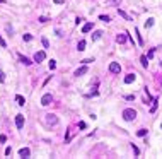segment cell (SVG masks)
<instances>
[{
	"label": "cell",
	"instance_id": "1",
	"mask_svg": "<svg viewBox=\"0 0 162 159\" xmlns=\"http://www.w3.org/2000/svg\"><path fill=\"white\" fill-rule=\"evenodd\" d=\"M123 118L126 120V121H133V120L137 118V111H135L133 108H126L123 111Z\"/></svg>",
	"mask_w": 162,
	"mask_h": 159
},
{
	"label": "cell",
	"instance_id": "2",
	"mask_svg": "<svg viewBox=\"0 0 162 159\" xmlns=\"http://www.w3.org/2000/svg\"><path fill=\"white\" fill-rule=\"evenodd\" d=\"M119 70H121V65L118 62H111L109 63V72H113V74H119Z\"/></svg>",
	"mask_w": 162,
	"mask_h": 159
},
{
	"label": "cell",
	"instance_id": "3",
	"mask_svg": "<svg viewBox=\"0 0 162 159\" xmlns=\"http://www.w3.org/2000/svg\"><path fill=\"white\" fill-rule=\"evenodd\" d=\"M46 58V53L45 51H36V53H34V62H43V60H45Z\"/></svg>",
	"mask_w": 162,
	"mask_h": 159
},
{
	"label": "cell",
	"instance_id": "4",
	"mask_svg": "<svg viewBox=\"0 0 162 159\" xmlns=\"http://www.w3.org/2000/svg\"><path fill=\"white\" fill-rule=\"evenodd\" d=\"M46 123H50V125H55L58 123V118H56V115H46Z\"/></svg>",
	"mask_w": 162,
	"mask_h": 159
},
{
	"label": "cell",
	"instance_id": "5",
	"mask_svg": "<svg viewBox=\"0 0 162 159\" xmlns=\"http://www.w3.org/2000/svg\"><path fill=\"white\" fill-rule=\"evenodd\" d=\"M16 125H17V128L24 127V115H17L16 116Z\"/></svg>",
	"mask_w": 162,
	"mask_h": 159
},
{
	"label": "cell",
	"instance_id": "6",
	"mask_svg": "<svg viewBox=\"0 0 162 159\" xmlns=\"http://www.w3.org/2000/svg\"><path fill=\"white\" fill-rule=\"evenodd\" d=\"M51 99H53L51 94H45V96L41 97V104H43V106H48V104L51 103Z\"/></svg>",
	"mask_w": 162,
	"mask_h": 159
},
{
	"label": "cell",
	"instance_id": "7",
	"mask_svg": "<svg viewBox=\"0 0 162 159\" xmlns=\"http://www.w3.org/2000/svg\"><path fill=\"white\" fill-rule=\"evenodd\" d=\"M87 72H89V68L85 67V63H84V67H80V68H77V70H75V75H77V77H80V75L87 74Z\"/></svg>",
	"mask_w": 162,
	"mask_h": 159
},
{
	"label": "cell",
	"instance_id": "8",
	"mask_svg": "<svg viewBox=\"0 0 162 159\" xmlns=\"http://www.w3.org/2000/svg\"><path fill=\"white\" fill-rule=\"evenodd\" d=\"M19 156H21V157H29V156H31V151H29L28 147H22L19 151Z\"/></svg>",
	"mask_w": 162,
	"mask_h": 159
},
{
	"label": "cell",
	"instance_id": "9",
	"mask_svg": "<svg viewBox=\"0 0 162 159\" xmlns=\"http://www.w3.org/2000/svg\"><path fill=\"white\" fill-rule=\"evenodd\" d=\"M92 28H94V22H87L84 24V28H82V33H89V31H92Z\"/></svg>",
	"mask_w": 162,
	"mask_h": 159
},
{
	"label": "cell",
	"instance_id": "10",
	"mask_svg": "<svg viewBox=\"0 0 162 159\" xmlns=\"http://www.w3.org/2000/svg\"><path fill=\"white\" fill-rule=\"evenodd\" d=\"M135 79H137V75H135V74H128L126 77H125V84H131Z\"/></svg>",
	"mask_w": 162,
	"mask_h": 159
},
{
	"label": "cell",
	"instance_id": "11",
	"mask_svg": "<svg viewBox=\"0 0 162 159\" xmlns=\"http://www.w3.org/2000/svg\"><path fill=\"white\" fill-rule=\"evenodd\" d=\"M126 40H128V36H126V34H118V36H116V41L119 43V45H123Z\"/></svg>",
	"mask_w": 162,
	"mask_h": 159
},
{
	"label": "cell",
	"instance_id": "12",
	"mask_svg": "<svg viewBox=\"0 0 162 159\" xmlns=\"http://www.w3.org/2000/svg\"><path fill=\"white\" fill-rule=\"evenodd\" d=\"M19 60H21V63H24V65H31V63H33L28 57H24V55H19Z\"/></svg>",
	"mask_w": 162,
	"mask_h": 159
},
{
	"label": "cell",
	"instance_id": "13",
	"mask_svg": "<svg viewBox=\"0 0 162 159\" xmlns=\"http://www.w3.org/2000/svg\"><path fill=\"white\" fill-rule=\"evenodd\" d=\"M140 62H142L143 67H147V65H148V57H147V55H142V57H140Z\"/></svg>",
	"mask_w": 162,
	"mask_h": 159
},
{
	"label": "cell",
	"instance_id": "14",
	"mask_svg": "<svg viewBox=\"0 0 162 159\" xmlns=\"http://www.w3.org/2000/svg\"><path fill=\"white\" fill-rule=\"evenodd\" d=\"M118 14H119V16L123 17V19H126V21H133V19H131V17H130V16H128V14H126L125 10H118Z\"/></svg>",
	"mask_w": 162,
	"mask_h": 159
},
{
	"label": "cell",
	"instance_id": "15",
	"mask_svg": "<svg viewBox=\"0 0 162 159\" xmlns=\"http://www.w3.org/2000/svg\"><path fill=\"white\" fill-rule=\"evenodd\" d=\"M101 36H102V31H94V33H92V41L99 40Z\"/></svg>",
	"mask_w": 162,
	"mask_h": 159
},
{
	"label": "cell",
	"instance_id": "16",
	"mask_svg": "<svg viewBox=\"0 0 162 159\" xmlns=\"http://www.w3.org/2000/svg\"><path fill=\"white\" fill-rule=\"evenodd\" d=\"M152 103H154V104H152V108H150V113H155V109H157V103H159V99H157V97H154V99H152Z\"/></svg>",
	"mask_w": 162,
	"mask_h": 159
},
{
	"label": "cell",
	"instance_id": "17",
	"mask_svg": "<svg viewBox=\"0 0 162 159\" xmlns=\"http://www.w3.org/2000/svg\"><path fill=\"white\" fill-rule=\"evenodd\" d=\"M77 50H78V51H84V50H85V41H84V40H82V41H78Z\"/></svg>",
	"mask_w": 162,
	"mask_h": 159
},
{
	"label": "cell",
	"instance_id": "18",
	"mask_svg": "<svg viewBox=\"0 0 162 159\" xmlns=\"http://www.w3.org/2000/svg\"><path fill=\"white\" fill-rule=\"evenodd\" d=\"M16 101H17V104H21V106H24V103H26V99H24L22 96H19V94H17V96H16Z\"/></svg>",
	"mask_w": 162,
	"mask_h": 159
},
{
	"label": "cell",
	"instance_id": "19",
	"mask_svg": "<svg viewBox=\"0 0 162 159\" xmlns=\"http://www.w3.org/2000/svg\"><path fill=\"white\" fill-rule=\"evenodd\" d=\"M137 135L138 137H145L147 135V128H140V130L137 132Z\"/></svg>",
	"mask_w": 162,
	"mask_h": 159
},
{
	"label": "cell",
	"instance_id": "20",
	"mask_svg": "<svg viewBox=\"0 0 162 159\" xmlns=\"http://www.w3.org/2000/svg\"><path fill=\"white\" fill-rule=\"evenodd\" d=\"M145 26H147V28H152V26H154V19H152V17L145 21Z\"/></svg>",
	"mask_w": 162,
	"mask_h": 159
},
{
	"label": "cell",
	"instance_id": "21",
	"mask_svg": "<svg viewBox=\"0 0 162 159\" xmlns=\"http://www.w3.org/2000/svg\"><path fill=\"white\" fill-rule=\"evenodd\" d=\"M99 19L102 21V22H109V21H111V17H109V16H101Z\"/></svg>",
	"mask_w": 162,
	"mask_h": 159
},
{
	"label": "cell",
	"instance_id": "22",
	"mask_svg": "<svg viewBox=\"0 0 162 159\" xmlns=\"http://www.w3.org/2000/svg\"><path fill=\"white\" fill-rule=\"evenodd\" d=\"M135 33L138 34V29H135ZM138 43H140V46H143V38H142V34H138Z\"/></svg>",
	"mask_w": 162,
	"mask_h": 159
},
{
	"label": "cell",
	"instance_id": "23",
	"mask_svg": "<svg viewBox=\"0 0 162 159\" xmlns=\"http://www.w3.org/2000/svg\"><path fill=\"white\" fill-rule=\"evenodd\" d=\"M41 43H43V46H45V48H50V41L46 40V38H43V40H41Z\"/></svg>",
	"mask_w": 162,
	"mask_h": 159
},
{
	"label": "cell",
	"instance_id": "24",
	"mask_svg": "<svg viewBox=\"0 0 162 159\" xmlns=\"http://www.w3.org/2000/svg\"><path fill=\"white\" fill-rule=\"evenodd\" d=\"M38 21H39V22H41V24H45V22H48L50 19H48V17H45V16H43V17H39Z\"/></svg>",
	"mask_w": 162,
	"mask_h": 159
},
{
	"label": "cell",
	"instance_id": "25",
	"mask_svg": "<svg viewBox=\"0 0 162 159\" xmlns=\"http://www.w3.org/2000/svg\"><path fill=\"white\" fill-rule=\"evenodd\" d=\"M55 68H56V62H55V60H51V62H50V70H55Z\"/></svg>",
	"mask_w": 162,
	"mask_h": 159
},
{
	"label": "cell",
	"instance_id": "26",
	"mask_svg": "<svg viewBox=\"0 0 162 159\" xmlns=\"http://www.w3.org/2000/svg\"><path fill=\"white\" fill-rule=\"evenodd\" d=\"M154 55H155V50H154V48H152V50L148 51V53H147V57H148V60H150V58L154 57Z\"/></svg>",
	"mask_w": 162,
	"mask_h": 159
},
{
	"label": "cell",
	"instance_id": "27",
	"mask_svg": "<svg viewBox=\"0 0 162 159\" xmlns=\"http://www.w3.org/2000/svg\"><path fill=\"white\" fill-rule=\"evenodd\" d=\"M0 46H2V48H7V43H5V40H4L2 36H0Z\"/></svg>",
	"mask_w": 162,
	"mask_h": 159
},
{
	"label": "cell",
	"instance_id": "28",
	"mask_svg": "<svg viewBox=\"0 0 162 159\" xmlns=\"http://www.w3.org/2000/svg\"><path fill=\"white\" fill-rule=\"evenodd\" d=\"M125 99H126V101H133V99H135V94H128V96H125Z\"/></svg>",
	"mask_w": 162,
	"mask_h": 159
},
{
	"label": "cell",
	"instance_id": "29",
	"mask_svg": "<svg viewBox=\"0 0 162 159\" xmlns=\"http://www.w3.org/2000/svg\"><path fill=\"white\" fill-rule=\"evenodd\" d=\"M131 149H133L135 156H138V154H140V151H138V147H137V145H133V144H131Z\"/></svg>",
	"mask_w": 162,
	"mask_h": 159
},
{
	"label": "cell",
	"instance_id": "30",
	"mask_svg": "<svg viewBox=\"0 0 162 159\" xmlns=\"http://www.w3.org/2000/svg\"><path fill=\"white\" fill-rule=\"evenodd\" d=\"M33 40V36L31 34H24V41H31Z\"/></svg>",
	"mask_w": 162,
	"mask_h": 159
},
{
	"label": "cell",
	"instance_id": "31",
	"mask_svg": "<svg viewBox=\"0 0 162 159\" xmlns=\"http://www.w3.org/2000/svg\"><path fill=\"white\" fill-rule=\"evenodd\" d=\"M90 62H94V58H85V60H82V63H85V65L90 63Z\"/></svg>",
	"mask_w": 162,
	"mask_h": 159
},
{
	"label": "cell",
	"instance_id": "32",
	"mask_svg": "<svg viewBox=\"0 0 162 159\" xmlns=\"http://www.w3.org/2000/svg\"><path fill=\"white\" fill-rule=\"evenodd\" d=\"M4 80H5V74L0 70V82H4Z\"/></svg>",
	"mask_w": 162,
	"mask_h": 159
},
{
	"label": "cell",
	"instance_id": "33",
	"mask_svg": "<svg viewBox=\"0 0 162 159\" xmlns=\"http://www.w3.org/2000/svg\"><path fill=\"white\" fill-rule=\"evenodd\" d=\"M10 152H12V149L7 147V149H5V156H10Z\"/></svg>",
	"mask_w": 162,
	"mask_h": 159
},
{
	"label": "cell",
	"instance_id": "34",
	"mask_svg": "<svg viewBox=\"0 0 162 159\" xmlns=\"http://www.w3.org/2000/svg\"><path fill=\"white\" fill-rule=\"evenodd\" d=\"M5 140H7V137L2 133V135H0V142H5Z\"/></svg>",
	"mask_w": 162,
	"mask_h": 159
},
{
	"label": "cell",
	"instance_id": "35",
	"mask_svg": "<svg viewBox=\"0 0 162 159\" xmlns=\"http://www.w3.org/2000/svg\"><path fill=\"white\" fill-rule=\"evenodd\" d=\"M82 21H84V19H82V17H77V21H75V24H77V26H78V24L82 22Z\"/></svg>",
	"mask_w": 162,
	"mask_h": 159
},
{
	"label": "cell",
	"instance_id": "36",
	"mask_svg": "<svg viewBox=\"0 0 162 159\" xmlns=\"http://www.w3.org/2000/svg\"><path fill=\"white\" fill-rule=\"evenodd\" d=\"M55 4H65V0H53Z\"/></svg>",
	"mask_w": 162,
	"mask_h": 159
},
{
	"label": "cell",
	"instance_id": "37",
	"mask_svg": "<svg viewBox=\"0 0 162 159\" xmlns=\"http://www.w3.org/2000/svg\"><path fill=\"white\" fill-rule=\"evenodd\" d=\"M113 4H121V0H111Z\"/></svg>",
	"mask_w": 162,
	"mask_h": 159
},
{
	"label": "cell",
	"instance_id": "38",
	"mask_svg": "<svg viewBox=\"0 0 162 159\" xmlns=\"http://www.w3.org/2000/svg\"><path fill=\"white\" fill-rule=\"evenodd\" d=\"M0 4H5V0H0Z\"/></svg>",
	"mask_w": 162,
	"mask_h": 159
},
{
	"label": "cell",
	"instance_id": "39",
	"mask_svg": "<svg viewBox=\"0 0 162 159\" xmlns=\"http://www.w3.org/2000/svg\"><path fill=\"white\" fill-rule=\"evenodd\" d=\"M160 128H162V125H160Z\"/></svg>",
	"mask_w": 162,
	"mask_h": 159
},
{
	"label": "cell",
	"instance_id": "40",
	"mask_svg": "<svg viewBox=\"0 0 162 159\" xmlns=\"http://www.w3.org/2000/svg\"><path fill=\"white\" fill-rule=\"evenodd\" d=\"M160 65H162V62H160Z\"/></svg>",
	"mask_w": 162,
	"mask_h": 159
}]
</instances>
